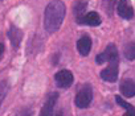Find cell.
<instances>
[{"instance_id":"6da1fadb","label":"cell","mask_w":135,"mask_h":116,"mask_svg":"<svg viewBox=\"0 0 135 116\" xmlns=\"http://www.w3.org/2000/svg\"><path fill=\"white\" fill-rule=\"evenodd\" d=\"M65 13H66V8L61 0H53V2H50L46 6L45 13H44L45 30L49 33L57 32L60 29V27L62 25V21L65 19Z\"/></svg>"},{"instance_id":"7a4b0ae2","label":"cell","mask_w":135,"mask_h":116,"mask_svg":"<svg viewBox=\"0 0 135 116\" xmlns=\"http://www.w3.org/2000/svg\"><path fill=\"white\" fill-rule=\"evenodd\" d=\"M93 99V91H91V87L90 85H85L76 95V106L80 107V108H86L89 107L90 102Z\"/></svg>"},{"instance_id":"3957f363","label":"cell","mask_w":135,"mask_h":116,"mask_svg":"<svg viewBox=\"0 0 135 116\" xmlns=\"http://www.w3.org/2000/svg\"><path fill=\"white\" fill-rule=\"evenodd\" d=\"M118 60V50L115 48V45H109L103 53L98 54L97 58H95V62L97 64H105V62H113V61H117Z\"/></svg>"},{"instance_id":"277c9868","label":"cell","mask_w":135,"mask_h":116,"mask_svg":"<svg viewBox=\"0 0 135 116\" xmlns=\"http://www.w3.org/2000/svg\"><path fill=\"white\" fill-rule=\"evenodd\" d=\"M109 64L110 65L101 71V78L106 82H115L118 79V60Z\"/></svg>"},{"instance_id":"5b68a950","label":"cell","mask_w":135,"mask_h":116,"mask_svg":"<svg viewBox=\"0 0 135 116\" xmlns=\"http://www.w3.org/2000/svg\"><path fill=\"white\" fill-rule=\"evenodd\" d=\"M54 79H56L58 87L66 88V87H69L73 83V74L69 70H60L54 75Z\"/></svg>"},{"instance_id":"8992f818","label":"cell","mask_w":135,"mask_h":116,"mask_svg":"<svg viewBox=\"0 0 135 116\" xmlns=\"http://www.w3.org/2000/svg\"><path fill=\"white\" fill-rule=\"evenodd\" d=\"M57 99H58V94H57V92H52V94L48 96L45 104L42 106L41 112H40V116H52L53 109H54V106H56V103H57Z\"/></svg>"},{"instance_id":"52a82bcc","label":"cell","mask_w":135,"mask_h":116,"mask_svg":"<svg viewBox=\"0 0 135 116\" xmlns=\"http://www.w3.org/2000/svg\"><path fill=\"white\" fill-rule=\"evenodd\" d=\"M117 11H118V15H119L122 19L130 20V19L134 17V9L131 8L128 0H119L118 7H117Z\"/></svg>"},{"instance_id":"ba28073f","label":"cell","mask_w":135,"mask_h":116,"mask_svg":"<svg viewBox=\"0 0 135 116\" xmlns=\"http://www.w3.org/2000/svg\"><path fill=\"white\" fill-rule=\"evenodd\" d=\"M119 90H120V94L126 98H132L135 95V82L134 79H123L120 86H119Z\"/></svg>"},{"instance_id":"9c48e42d","label":"cell","mask_w":135,"mask_h":116,"mask_svg":"<svg viewBox=\"0 0 135 116\" xmlns=\"http://www.w3.org/2000/svg\"><path fill=\"white\" fill-rule=\"evenodd\" d=\"M77 49H78L81 55H88L90 49H91V40L88 36H82L77 41Z\"/></svg>"},{"instance_id":"30bf717a","label":"cell","mask_w":135,"mask_h":116,"mask_svg":"<svg viewBox=\"0 0 135 116\" xmlns=\"http://www.w3.org/2000/svg\"><path fill=\"white\" fill-rule=\"evenodd\" d=\"M8 38L9 41L12 42V46L13 48H19L20 45V41L23 38V33L20 32V29H17L16 27H11L9 32H8Z\"/></svg>"},{"instance_id":"8fae6325","label":"cell","mask_w":135,"mask_h":116,"mask_svg":"<svg viewBox=\"0 0 135 116\" xmlns=\"http://www.w3.org/2000/svg\"><path fill=\"white\" fill-rule=\"evenodd\" d=\"M82 24H86L89 27H98L101 24V17L97 12H89L84 16Z\"/></svg>"},{"instance_id":"7c38bea8","label":"cell","mask_w":135,"mask_h":116,"mask_svg":"<svg viewBox=\"0 0 135 116\" xmlns=\"http://www.w3.org/2000/svg\"><path fill=\"white\" fill-rule=\"evenodd\" d=\"M115 100H117V103H118L120 107H123V108H126V109H127L126 116H135V107H134V106H131L130 103L124 102V100L122 99V96H119V95H117V96H115Z\"/></svg>"},{"instance_id":"4fadbf2b","label":"cell","mask_w":135,"mask_h":116,"mask_svg":"<svg viewBox=\"0 0 135 116\" xmlns=\"http://www.w3.org/2000/svg\"><path fill=\"white\" fill-rule=\"evenodd\" d=\"M124 57L130 61L135 60V42H128L124 48Z\"/></svg>"},{"instance_id":"5bb4252c","label":"cell","mask_w":135,"mask_h":116,"mask_svg":"<svg viewBox=\"0 0 135 116\" xmlns=\"http://www.w3.org/2000/svg\"><path fill=\"white\" fill-rule=\"evenodd\" d=\"M114 4H115V0H102V6H103V8H105V11L109 16H111Z\"/></svg>"},{"instance_id":"9a60e30c","label":"cell","mask_w":135,"mask_h":116,"mask_svg":"<svg viewBox=\"0 0 135 116\" xmlns=\"http://www.w3.org/2000/svg\"><path fill=\"white\" fill-rule=\"evenodd\" d=\"M0 51H2V53H0V54H2V55H3V53H4V46H3V44H2V45H0Z\"/></svg>"},{"instance_id":"2e32d148","label":"cell","mask_w":135,"mask_h":116,"mask_svg":"<svg viewBox=\"0 0 135 116\" xmlns=\"http://www.w3.org/2000/svg\"><path fill=\"white\" fill-rule=\"evenodd\" d=\"M54 116H62V112H57V113H56Z\"/></svg>"},{"instance_id":"e0dca14e","label":"cell","mask_w":135,"mask_h":116,"mask_svg":"<svg viewBox=\"0 0 135 116\" xmlns=\"http://www.w3.org/2000/svg\"><path fill=\"white\" fill-rule=\"evenodd\" d=\"M124 116H126V115H124Z\"/></svg>"}]
</instances>
